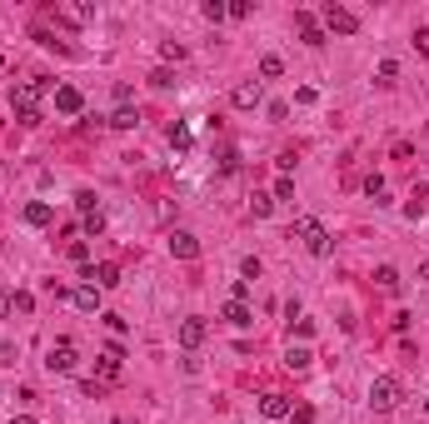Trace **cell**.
<instances>
[{"label":"cell","mask_w":429,"mask_h":424,"mask_svg":"<svg viewBox=\"0 0 429 424\" xmlns=\"http://www.w3.org/2000/svg\"><path fill=\"white\" fill-rule=\"evenodd\" d=\"M270 210H275V195H255V200H250V215H255V220H265Z\"/></svg>","instance_id":"cell-24"},{"label":"cell","mask_w":429,"mask_h":424,"mask_svg":"<svg viewBox=\"0 0 429 424\" xmlns=\"http://www.w3.org/2000/svg\"><path fill=\"white\" fill-rule=\"evenodd\" d=\"M424 410H429V399H424Z\"/></svg>","instance_id":"cell-40"},{"label":"cell","mask_w":429,"mask_h":424,"mask_svg":"<svg viewBox=\"0 0 429 424\" xmlns=\"http://www.w3.org/2000/svg\"><path fill=\"white\" fill-rule=\"evenodd\" d=\"M95 370H100V379H120V370H125L120 365V350H100L95 354Z\"/></svg>","instance_id":"cell-14"},{"label":"cell","mask_w":429,"mask_h":424,"mask_svg":"<svg viewBox=\"0 0 429 424\" xmlns=\"http://www.w3.org/2000/svg\"><path fill=\"white\" fill-rule=\"evenodd\" d=\"M90 15H95V6H66V10H60V20H66V26H85Z\"/></svg>","instance_id":"cell-20"},{"label":"cell","mask_w":429,"mask_h":424,"mask_svg":"<svg viewBox=\"0 0 429 424\" xmlns=\"http://www.w3.org/2000/svg\"><path fill=\"white\" fill-rule=\"evenodd\" d=\"M240 274H245V280H260V260H255V254H250V260L240 265Z\"/></svg>","instance_id":"cell-34"},{"label":"cell","mask_w":429,"mask_h":424,"mask_svg":"<svg viewBox=\"0 0 429 424\" xmlns=\"http://www.w3.org/2000/svg\"><path fill=\"white\" fill-rule=\"evenodd\" d=\"M170 254H175V260H195V254H200V240L195 235H190V230H170Z\"/></svg>","instance_id":"cell-8"},{"label":"cell","mask_w":429,"mask_h":424,"mask_svg":"<svg viewBox=\"0 0 429 424\" xmlns=\"http://www.w3.org/2000/svg\"><path fill=\"white\" fill-rule=\"evenodd\" d=\"M235 105H240V110H255V105L265 100V80H240L235 85V95H230Z\"/></svg>","instance_id":"cell-7"},{"label":"cell","mask_w":429,"mask_h":424,"mask_svg":"<svg viewBox=\"0 0 429 424\" xmlns=\"http://www.w3.org/2000/svg\"><path fill=\"white\" fill-rule=\"evenodd\" d=\"M399 399H404V385L395 374H379L375 385H370V410L375 414H390V410H399Z\"/></svg>","instance_id":"cell-2"},{"label":"cell","mask_w":429,"mask_h":424,"mask_svg":"<svg viewBox=\"0 0 429 424\" xmlns=\"http://www.w3.org/2000/svg\"><path fill=\"white\" fill-rule=\"evenodd\" d=\"M280 200H285V205L295 200V180H290V175H280V180H275V205H280Z\"/></svg>","instance_id":"cell-23"},{"label":"cell","mask_w":429,"mask_h":424,"mask_svg":"<svg viewBox=\"0 0 429 424\" xmlns=\"http://www.w3.org/2000/svg\"><path fill=\"white\" fill-rule=\"evenodd\" d=\"M10 310L30 314V310H35V294H30V290H15V294H10Z\"/></svg>","instance_id":"cell-21"},{"label":"cell","mask_w":429,"mask_h":424,"mask_svg":"<svg viewBox=\"0 0 429 424\" xmlns=\"http://www.w3.org/2000/svg\"><path fill=\"white\" fill-rule=\"evenodd\" d=\"M225 320H230L235 330H245V325H255V314H250L245 300H230V305H225Z\"/></svg>","instance_id":"cell-15"},{"label":"cell","mask_w":429,"mask_h":424,"mask_svg":"<svg viewBox=\"0 0 429 424\" xmlns=\"http://www.w3.org/2000/svg\"><path fill=\"white\" fill-rule=\"evenodd\" d=\"M50 220H55V215H50V205H46V200H30V205H26V225H35V230H46Z\"/></svg>","instance_id":"cell-16"},{"label":"cell","mask_w":429,"mask_h":424,"mask_svg":"<svg viewBox=\"0 0 429 424\" xmlns=\"http://www.w3.org/2000/svg\"><path fill=\"white\" fill-rule=\"evenodd\" d=\"M75 210H80V215H100V210H95V190H80V195H75Z\"/></svg>","instance_id":"cell-25"},{"label":"cell","mask_w":429,"mask_h":424,"mask_svg":"<svg viewBox=\"0 0 429 424\" xmlns=\"http://www.w3.org/2000/svg\"><path fill=\"white\" fill-rule=\"evenodd\" d=\"M295 100H299V105H315V100H319V90H315V85H299Z\"/></svg>","instance_id":"cell-30"},{"label":"cell","mask_w":429,"mask_h":424,"mask_svg":"<svg viewBox=\"0 0 429 424\" xmlns=\"http://www.w3.org/2000/svg\"><path fill=\"white\" fill-rule=\"evenodd\" d=\"M225 15H230V6H225V0H205V20H214V26H220Z\"/></svg>","instance_id":"cell-27"},{"label":"cell","mask_w":429,"mask_h":424,"mask_svg":"<svg viewBox=\"0 0 429 424\" xmlns=\"http://www.w3.org/2000/svg\"><path fill=\"white\" fill-rule=\"evenodd\" d=\"M325 30H335V35H355V30H359V15L345 10V6H325Z\"/></svg>","instance_id":"cell-5"},{"label":"cell","mask_w":429,"mask_h":424,"mask_svg":"<svg viewBox=\"0 0 429 424\" xmlns=\"http://www.w3.org/2000/svg\"><path fill=\"white\" fill-rule=\"evenodd\" d=\"M290 419H295V424H310V419H315V410H310V405H295V410H290Z\"/></svg>","instance_id":"cell-32"},{"label":"cell","mask_w":429,"mask_h":424,"mask_svg":"<svg viewBox=\"0 0 429 424\" xmlns=\"http://www.w3.org/2000/svg\"><path fill=\"white\" fill-rule=\"evenodd\" d=\"M6 314H10V294H0V320H6Z\"/></svg>","instance_id":"cell-37"},{"label":"cell","mask_w":429,"mask_h":424,"mask_svg":"<svg viewBox=\"0 0 429 424\" xmlns=\"http://www.w3.org/2000/svg\"><path fill=\"white\" fill-rule=\"evenodd\" d=\"M105 230V215H85V235H100Z\"/></svg>","instance_id":"cell-35"},{"label":"cell","mask_w":429,"mask_h":424,"mask_svg":"<svg viewBox=\"0 0 429 424\" xmlns=\"http://www.w3.org/2000/svg\"><path fill=\"white\" fill-rule=\"evenodd\" d=\"M290 235H295L299 245H305V250L315 254V260H325V254H330V230L319 225V220H295Z\"/></svg>","instance_id":"cell-3"},{"label":"cell","mask_w":429,"mask_h":424,"mask_svg":"<svg viewBox=\"0 0 429 424\" xmlns=\"http://www.w3.org/2000/svg\"><path fill=\"white\" fill-rule=\"evenodd\" d=\"M310 365H315V354H310L305 345H290V350H285V370L299 374V370H310Z\"/></svg>","instance_id":"cell-17"},{"label":"cell","mask_w":429,"mask_h":424,"mask_svg":"<svg viewBox=\"0 0 429 424\" xmlns=\"http://www.w3.org/2000/svg\"><path fill=\"white\" fill-rule=\"evenodd\" d=\"M419 280H429V260H424V265H419Z\"/></svg>","instance_id":"cell-39"},{"label":"cell","mask_w":429,"mask_h":424,"mask_svg":"<svg viewBox=\"0 0 429 424\" xmlns=\"http://www.w3.org/2000/svg\"><path fill=\"white\" fill-rule=\"evenodd\" d=\"M100 294H105V290H95V285H75L70 300H75V310H85V314H100Z\"/></svg>","instance_id":"cell-13"},{"label":"cell","mask_w":429,"mask_h":424,"mask_svg":"<svg viewBox=\"0 0 429 424\" xmlns=\"http://www.w3.org/2000/svg\"><path fill=\"white\" fill-rule=\"evenodd\" d=\"M66 254H70L75 265H90V250H85V240H70V245H66Z\"/></svg>","instance_id":"cell-28"},{"label":"cell","mask_w":429,"mask_h":424,"mask_svg":"<svg viewBox=\"0 0 429 424\" xmlns=\"http://www.w3.org/2000/svg\"><path fill=\"white\" fill-rule=\"evenodd\" d=\"M105 125H110V130H135V125H140V115L130 110V105H120V110H115L110 120H105Z\"/></svg>","instance_id":"cell-18"},{"label":"cell","mask_w":429,"mask_h":424,"mask_svg":"<svg viewBox=\"0 0 429 424\" xmlns=\"http://www.w3.org/2000/svg\"><path fill=\"white\" fill-rule=\"evenodd\" d=\"M170 145H175V150H190V125H170Z\"/></svg>","instance_id":"cell-26"},{"label":"cell","mask_w":429,"mask_h":424,"mask_svg":"<svg viewBox=\"0 0 429 424\" xmlns=\"http://www.w3.org/2000/svg\"><path fill=\"white\" fill-rule=\"evenodd\" d=\"M200 345H205V320L190 314V320H180V350H200Z\"/></svg>","instance_id":"cell-11"},{"label":"cell","mask_w":429,"mask_h":424,"mask_svg":"<svg viewBox=\"0 0 429 424\" xmlns=\"http://www.w3.org/2000/svg\"><path fill=\"white\" fill-rule=\"evenodd\" d=\"M150 85H155V90H170V85H175V75H170V70H155V75H150Z\"/></svg>","instance_id":"cell-31"},{"label":"cell","mask_w":429,"mask_h":424,"mask_svg":"<svg viewBox=\"0 0 429 424\" xmlns=\"http://www.w3.org/2000/svg\"><path fill=\"white\" fill-rule=\"evenodd\" d=\"M375 280H379V290H384V294H395V290H399V270H395V265H379V270H375Z\"/></svg>","instance_id":"cell-19"},{"label":"cell","mask_w":429,"mask_h":424,"mask_svg":"<svg viewBox=\"0 0 429 424\" xmlns=\"http://www.w3.org/2000/svg\"><path fill=\"white\" fill-rule=\"evenodd\" d=\"M395 75H399V65H395V60H379V80H384V85H390Z\"/></svg>","instance_id":"cell-33"},{"label":"cell","mask_w":429,"mask_h":424,"mask_svg":"<svg viewBox=\"0 0 429 424\" xmlns=\"http://www.w3.org/2000/svg\"><path fill=\"white\" fill-rule=\"evenodd\" d=\"M55 110L60 115H80L85 110V95L75 90V85H55Z\"/></svg>","instance_id":"cell-9"},{"label":"cell","mask_w":429,"mask_h":424,"mask_svg":"<svg viewBox=\"0 0 429 424\" xmlns=\"http://www.w3.org/2000/svg\"><path fill=\"white\" fill-rule=\"evenodd\" d=\"M415 46H419V55H429V30H419V35H415Z\"/></svg>","instance_id":"cell-36"},{"label":"cell","mask_w":429,"mask_h":424,"mask_svg":"<svg viewBox=\"0 0 429 424\" xmlns=\"http://www.w3.org/2000/svg\"><path fill=\"white\" fill-rule=\"evenodd\" d=\"M50 85L40 80V75H30V80H20L15 90H10V105H15V115L26 120V125H40V95H46Z\"/></svg>","instance_id":"cell-1"},{"label":"cell","mask_w":429,"mask_h":424,"mask_svg":"<svg viewBox=\"0 0 429 424\" xmlns=\"http://www.w3.org/2000/svg\"><path fill=\"white\" fill-rule=\"evenodd\" d=\"M85 285H95V290H115V285H120V270H115V265H85Z\"/></svg>","instance_id":"cell-10"},{"label":"cell","mask_w":429,"mask_h":424,"mask_svg":"<svg viewBox=\"0 0 429 424\" xmlns=\"http://www.w3.org/2000/svg\"><path fill=\"white\" fill-rule=\"evenodd\" d=\"M260 75H265V80L285 75V60H280V55H265V60H260Z\"/></svg>","instance_id":"cell-22"},{"label":"cell","mask_w":429,"mask_h":424,"mask_svg":"<svg viewBox=\"0 0 429 424\" xmlns=\"http://www.w3.org/2000/svg\"><path fill=\"white\" fill-rule=\"evenodd\" d=\"M80 365V350H75V339H55V345L46 350V370L50 374H70Z\"/></svg>","instance_id":"cell-4"},{"label":"cell","mask_w":429,"mask_h":424,"mask_svg":"<svg viewBox=\"0 0 429 424\" xmlns=\"http://www.w3.org/2000/svg\"><path fill=\"white\" fill-rule=\"evenodd\" d=\"M10 424H35V419H30V414H15V419H10Z\"/></svg>","instance_id":"cell-38"},{"label":"cell","mask_w":429,"mask_h":424,"mask_svg":"<svg viewBox=\"0 0 429 424\" xmlns=\"http://www.w3.org/2000/svg\"><path fill=\"white\" fill-rule=\"evenodd\" d=\"M295 26H299V35H305V46H325V26H319L310 10H295Z\"/></svg>","instance_id":"cell-12"},{"label":"cell","mask_w":429,"mask_h":424,"mask_svg":"<svg viewBox=\"0 0 429 424\" xmlns=\"http://www.w3.org/2000/svg\"><path fill=\"white\" fill-rule=\"evenodd\" d=\"M290 410H295L290 394H280V390H265V394H260V414H265V419H290Z\"/></svg>","instance_id":"cell-6"},{"label":"cell","mask_w":429,"mask_h":424,"mask_svg":"<svg viewBox=\"0 0 429 424\" xmlns=\"http://www.w3.org/2000/svg\"><path fill=\"white\" fill-rule=\"evenodd\" d=\"M160 55H165V60H185V46H180V40H165Z\"/></svg>","instance_id":"cell-29"}]
</instances>
